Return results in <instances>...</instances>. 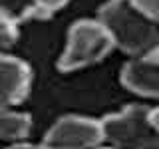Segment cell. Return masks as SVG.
Masks as SVG:
<instances>
[{
  "mask_svg": "<svg viewBox=\"0 0 159 149\" xmlns=\"http://www.w3.org/2000/svg\"><path fill=\"white\" fill-rule=\"evenodd\" d=\"M116 48L129 58L147 56L159 46V28L131 0H107L98 12Z\"/></svg>",
  "mask_w": 159,
  "mask_h": 149,
  "instance_id": "1",
  "label": "cell"
},
{
  "mask_svg": "<svg viewBox=\"0 0 159 149\" xmlns=\"http://www.w3.org/2000/svg\"><path fill=\"white\" fill-rule=\"evenodd\" d=\"M116 48L99 20H78L68 30V42L58 60L60 72H76L102 62Z\"/></svg>",
  "mask_w": 159,
  "mask_h": 149,
  "instance_id": "2",
  "label": "cell"
},
{
  "mask_svg": "<svg viewBox=\"0 0 159 149\" xmlns=\"http://www.w3.org/2000/svg\"><path fill=\"white\" fill-rule=\"evenodd\" d=\"M106 141L116 149H157L159 133L151 123V109L127 106L102 117Z\"/></svg>",
  "mask_w": 159,
  "mask_h": 149,
  "instance_id": "3",
  "label": "cell"
},
{
  "mask_svg": "<svg viewBox=\"0 0 159 149\" xmlns=\"http://www.w3.org/2000/svg\"><path fill=\"white\" fill-rule=\"evenodd\" d=\"M102 141H106L102 119L84 115L60 117L44 135L48 149H96Z\"/></svg>",
  "mask_w": 159,
  "mask_h": 149,
  "instance_id": "4",
  "label": "cell"
},
{
  "mask_svg": "<svg viewBox=\"0 0 159 149\" xmlns=\"http://www.w3.org/2000/svg\"><path fill=\"white\" fill-rule=\"evenodd\" d=\"M119 79L121 86L135 96L159 99V46L147 56L129 58L121 68Z\"/></svg>",
  "mask_w": 159,
  "mask_h": 149,
  "instance_id": "5",
  "label": "cell"
},
{
  "mask_svg": "<svg viewBox=\"0 0 159 149\" xmlns=\"http://www.w3.org/2000/svg\"><path fill=\"white\" fill-rule=\"evenodd\" d=\"M2 78V109H16L32 89V70L24 60L2 54L0 60Z\"/></svg>",
  "mask_w": 159,
  "mask_h": 149,
  "instance_id": "6",
  "label": "cell"
},
{
  "mask_svg": "<svg viewBox=\"0 0 159 149\" xmlns=\"http://www.w3.org/2000/svg\"><path fill=\"white\" fill-rule=\"evenodd\" d=\"M32 131V117L28 113L16 111V109H2L0 115V133L6 141L20 143Z\"/></svg>",
  "mask_w": 159,
  "mask_h": 149,
  "instance_id": "7",
  "label": "cell"
},
{
  "mask_svg": "<svg viewBox=\"0 0 159 149\" xmlns=\"http://www.w3.org/2000/svg\"><path fill=\"white\" fill-rule=\"evenodd\" d=\"M70 0H32L30 8H26L20 16V22L26 20H48L58 10H62Z\"/></svg>",
  "mask_w": 159,
  "mask_h": 149,
  "instance_id": "8",
  "label": "cell"
},
{
  "mask_svg": "<svg viewBox=\"0 0 159 149\" xmlns=\"http://www.w3.org/2000/svg\"><path fill=\"white\" fill-rule=\"evenodd\" d=\"M20 20L14 16V14L2 10V16H0V44H2L4 50H8L10 46L18 42L20 36Z\"/></svg>",
  "mask_w": 159,
  "mask_h": 149,
  "instance_id": "9",
  "label": "cell"
},
{
  "mask_svg": "<svg viewBox=\"0 0 159 149\" xmlns=\"http://www.w3.org/2000/svg\"><path fill=\"white\" fill-rule=\"evenodd\" d=\"M153 24L159 26V0H131Z\"/></svg>",
  "mask_w": 159,
  "mask_h": 149,
  "instance_id": "10",
  "label": "cell"
},
{
  "mask_svg": "<svg viewBox=\"0 0 159 149\" xmlns=\"http://www.w3.org/2000/svg\"><path fill=\"white\" fill-rule=\"evenodd\" d=\"M6 149H48L46 145H30V143H14V145H10Z\"/></svg>",
  "mask_w": 159,
  "mask_h": 149,
  "instance_id": "11",
  "label": "cell"
},
{
  "mask_svg": "<svg viewBox=\"0 0 159 149\" xmlns=\"http://www.w3.org/2000/svg\"><path fill=\"white\" fill-rule=\"evenodd\" d=\"M151 123H153V127H155V131L159 133V107L151 109Z\"/></svg>",
  "mask_w": 159,
  "mask_h": 149,
  "instance_id": "12",
  "label": "cell"
},
{
  "mask_svg": "<svg viewBox=\"0 0 159 149\" xmlns=\"http://www.w3.org/2000/svg\"><path fill=\"white\" fill-rule=\"evenodd\" d=\"M99 149H111V147H99Z\"/></svg>",
  "mask_w": 159,
  "mask_h": 149,
  "instance_id": "13",
  "label": "cell"
}]
</instances>
